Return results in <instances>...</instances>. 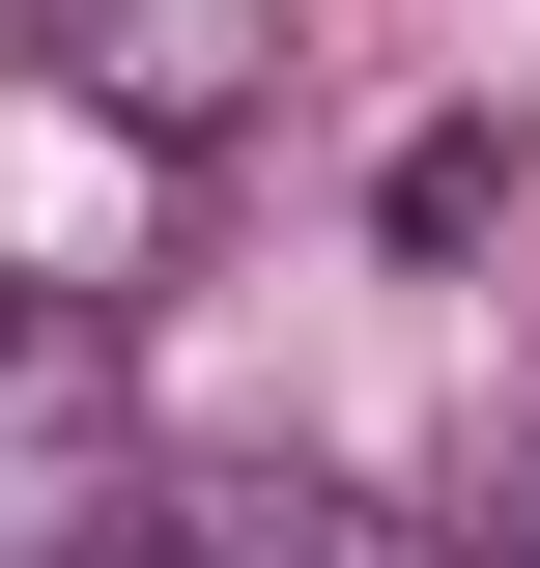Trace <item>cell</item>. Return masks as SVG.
<instances>
[{
    "label": "cell",
    "mask_w": 540,
    "mask_h": 568,
    "mask_svg": "<svg viewBox=\"0 0 540 568\" xmlns=\"http://www.w3.org/2000/svg\"><path fill=\"white\" fill-rule=\"evenodd\" d=\"M58 568H228V511H114V540H58Z\"/></svg>",
    "instance_id": "277c9868"
},
{
    "label": "cell",
    "mask_w": 540,
    "mask_h": 568,
    "mask_svg": "<svg viewBox=\"0 0 540 568\" xmlns=\"http://www.w3.org/2000/svg\"><path fill=\"white\" fill-rule=\"evenodd\" d=\"M142 511V342L86 313V284H29L0 313V568H58Z\"/></svg>",
    "instance_id": "6da1fadb"
},
{
    "label": "cell",
    "mask_w": 540,
    "mask_h": 568,
    "mask_svg": "<svg viewBox=\"0 0 540 568\" xmlns=\"http://www.w3.org/2000/svg\"><path fill=\"white\" fill-rule=\"evenodd\" d=\"M58 85H86L114 142H228V114L284 85V0H58Z\"/></svg>",
    "instance_id": "7a4b0ae2"
},
{
    "label": "cell",
    "mask_w": 540,
    "mask_h": 568,
    "mask_svg": "<svg viewBox=\"0 0 540 568\" xmlns=\"http://www.w3.org/2000/svg\"><path fill=\"white\" fill-rule=\"evenodd\" d=\"M228 568H483L427 511H341V484H228Z\"/></svg>",
    "instance_id": "3957f363"
},
{
    "label": "cell",
    "mask_w": 540,
    "mask_h": 568,
    "mask_svg": "<svg viewBox=\"0 0 540 568\" xmlns=\"http://www.w3.org/2000/svg\"><path fill=\"white\" fill-rule=\"evenodd\" d=\"M483 568H540V426H512V540H483Z\"/></svg>",
    "instance_id": "5b68a950"
}]
</instances>
